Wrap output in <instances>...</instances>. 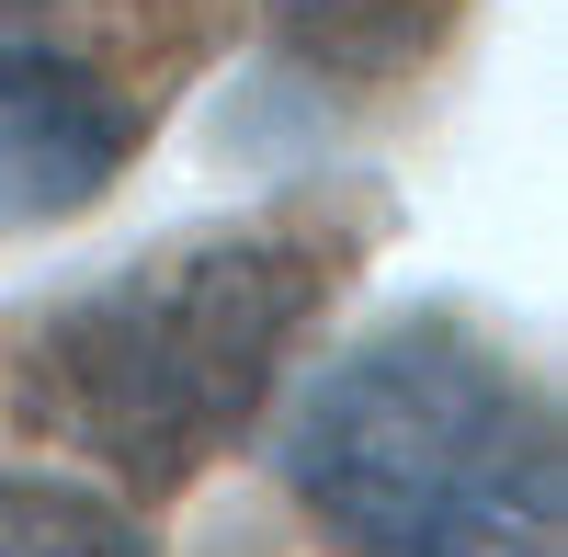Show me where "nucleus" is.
<instances>
[{
	"instance_id": "5",
	"label": "nucleus",
	"mask_w": 568,
	"mask_h": 557,
	"mask_svg": "<svg viewBox=\"0 0 568 557\" xmlns=\"http://www.w3.org/2000/svg\"><path fill=\"white\" fill-rule=\"evenodd\" d=\"M444 12H455V0H307L296 45H307L329 80H375V69H398L409 45H433Z\"/></svg>"
},
{
	"instance_id": "4",
	"label": "nucleus",
	"mask_w": 568,
	"mask_h": 557,
	"mask_svg": "<svg viewBox=\"0 0 568 557\" xmlns=\"http://www.w3.org/2000/svg\"><path fill=\"white\" fill-rule=\"evenodd\" d=\"M0 557H160L125 489L69 467H0Z\"/></svg>"
},
{
	"instance_id": "2",
	"label": "nucleus",
	"mask_w": 568,
	"mask_h": 557,
	"mask_svg": "<svg viewBox=\"0 0 568 557\" xmlns=\"http://www.w3.org/2000/svg\"><path fill=\"white\" fill-rule=\"evenodd\" d=\"M273 467L342 557H568L557 398L466 318H387L318 364Z\"/></svg>"
},
{
	"instance_id": "3",
	"label": "nucleus",
	"mask_w": 568,
	"mask_h": 557,
	"mask_svg": "<svg viewBox=\"0 0 568 557\" xmlns=\"http://www.w3.org/2000/svg\"><path fill=\"white\" fill-rule=\"evenodd\" d=\"M149 103L58 34H0V227H58L91 216L125 182Z\"/></svg>"
},
{
	"instance_id": "1",
	"label": "nucleus",
	"mask_w": 568,
	"mask_h": 557,
	"mask_svg": "<svg viewBox=\"0 0 568 557\" xmlns=\"http://www.w3.org/2000/svg\"><path fill=\"white\" fill-rule=\"evenodd\" d=\"M329 296V240L284 216L182 227V240L91 273L34 307L12 342V409L91 455L114 489H182L262 422L296 331Z\"/></svg>"
}]
</instances>
